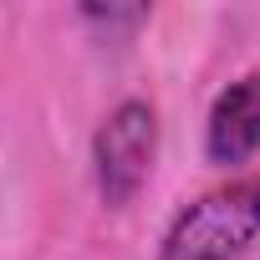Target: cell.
<instances>
[{
    "label": "cell",
    "instance_id": "277c9868",
    "mask_svg": "<svg viewBox=\"0 0 260 260\" xmlns=\"http://www.w3.org/2000/svg\"><path fill=\"white\" fill-rule=\"evenodd\" d=\"M148 16H153L148 6H82V11H77L82 26H92L102 41H117V46L133 41V36L148 26Z\"/></svg>",
    "mask_w": 260,
    "mask_h": 260
},
{
    "label": "cell",
    "instance_id": "3957f363",
    "mask_svg": "<svg viewBox=\"0 0 260 260\" xmlns=\"http://www.w3.org/2000/svg\"><path fill=\"white\" fill-rule=\"evenodd\" d=\"M260 153V67L224 82L204 112V158L214 169H245Z\"/></svg>",
    "mask_w": 260,
    "mask_h": 260
},
{
    "label": "cell",
    "instance_id": "6da1fadb",
    "mask_svg": "<svg viewBox=\"0 0 260 260\" xmlns=\"http://www.w3.org/2000/svg\"><path fill=\"white\" fill-rule=\"evenodd\" d=\"M260 245V174L194 194L158 235V260H245Z\"/></svg>",
    "mask_w": 260,
    "mask_h": 260
},
{
    "label": "cell",
    "instance_id": "7a4b0ae2",
    "mask_svg": "<svg viewBox=\"0 0 260 260\" xmlns=\"http://www.w3.org/2000/svg\"><path fill=\"white\" fill-rule=\"evenodd\" d=\"M158 164V107L148 97H117L92 133V189L107 209L138 204Z\"/></svg>",
    "mask_w": 260,
    "mask_h": 260
}]
</instances>
